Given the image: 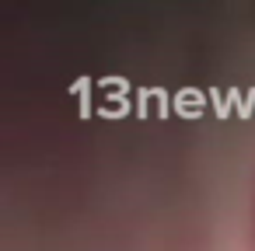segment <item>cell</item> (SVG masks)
<instances>
[{
	"label": "cell",
	"mask_w": 255,
	"mask_h": 251,
	"mask_svg": "<svg viewBox=\"0 0 255 251\" xmlns=\"http://www.w3.org/2000/svg\"><path fill=\"white\" fill-rule=\"evenodd\" d=\"M252 244H255V185H252Z\"/></svg>",
	"instance_id": "cell-1"
}]
</instances>
